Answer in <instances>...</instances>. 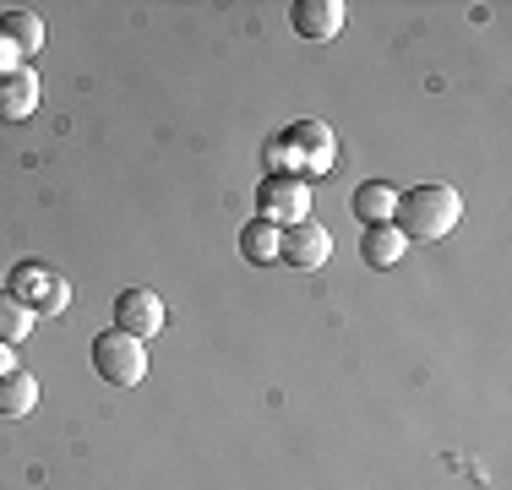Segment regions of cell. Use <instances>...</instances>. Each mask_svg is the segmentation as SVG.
<instances>
[{"mask_svg": "<svg viewBox=\"0 0 512 490\" xmlns=\"http://www.w3.org/2000/svg\"><path fill=\"white\" fill-rule=\"evenodd\" d=\"M6 289L17 294L33 316H60L71 305V284L55 273V267H44V262H17L11 278H6Z\"/></svg>", "mask_w": 512, "mask_h": 490, "instance_id": "obj_4", "label": "cell"}, {"mask_svg": "<svg viewBox=\"0 0 512 490\" xmlns=\"http://www.w3.org/2000/svg\"><path fill=\"white\" fill-rule=\"evenodd\" d=\"M115 327L148 343L158 327H164V300H158L153 289H120L115 294Z\"/></svg>", "mask_w": 512, "mask_h": 490, "instance_id": "obj_7", "label": "cell"}, {"mask_svg": "<svg viewBox=\"0 0 512 490\" xmlns=\"http://www.w3.org/2000/svg\"><path fill=\"white\" fill-rule=\"evenodd\" d=\"M39 403V376L33 371H11V376H0V420H22V414Z\"/></svg>", "mask_w": 512, "mask_h": 490, "instance_id": "obj_13", "label": "cell"}, {"mask_svg": "<svg viewBox=\"0 0 512 490\" xmlns=\"http://www.w3.org/2000/svg\"><path fill=\"white\" fill-rule=\"evenodd\" d=\"M458 218H463V196L447 180H425V186L398 191V207H393V229L404 240H442L458 229Z\"/></svg>", "mask_w": 512, "mask_h": 490, "instance_id": "obj_1", "label": "cell"}, {"mask_svg": "<svg viewBox=\"0 0 512 490\" xmlns=\"http://www.w3.org/2000/svg\"><path fill=\"white\" fill-rule=\"evenodd\" d=\"M256 218L289 229V224H306L311 218V180L306 175H262L256 186Z\"/></svg>", "mask_w": 512, "mask_h": 490, "instance_id": "obj_3", "label": "cell"}, {"mask_svg": "<svg viewBox=\"0 0 512 490\" xmlns=\"http://www.w3.org/2000/svg\"><path fill=\"white\" fill-rule=\"evenodd\" d=\"M0 39L22 55V66H28L33 55H44V17L39 11H6L0 17Z\"/></svg>", "mask_w": 512, "mask_h": 490, "instance_id": "obj_11", "label": "cell"}, {"mask_svg": "<svg viewBox=\"0 0 512 490\" xmlns=\"http://www.w3.org/2000/svg\"><path fill=\"white\" fill-rule=\"evenodd\" d=\"M262 169H267V175H300V169H295V153L284 147V137H273V142L262 147Z\"/></svg>", "mask_w": 512, "mask_h": 490, "instance_id": "obj_16", "label": "cell"}, {"mask_svg": "<svg viewBox=\"0 0 512 490\" xmlns=\"http://www.w3.org/2000/svg\"><path fill=\"white\" fill-rule=\"evenodd\" d=\"M278 235H284L278 224H267V218H251V224L240 229V256H246L251 267L278 262Z\"/></svg>", "mask_w": 512, "mask_h": 490, "instance_id": "obj_14", "label": "cell"}, {"mask_svg": "<svg viewBox=\"0 0 512 490\" xmlns=\"http://www.w3.org/2000/svg\"><path fill=\"white\" fill-rule=\"evenodd\" d=\"M289 22H295L300 39L327 44V39H338V33H344L349 6H344V0H295V6H289Z\"/></svg>", "mask_w": 512, "mask_h": 490, "instance_id": "obj_8", "label": "cell"}, {"mask_svg": "<svg viewBox=\"0 0 512 490\" xmlns=\"http://www.w3.org/2000/svg\"><path fill=\"white\" fill-rule=\"evenodd\" d=\"M17 371V349H11V343H0V376H11Z\"/></svg>", "mask_w": 512, "mask_h": 490, "instance_id": "obj_17", "label": "cell"}, {"mask_svg": "<svg viewBox=\"0 0 512 490\" xmlns=\"http://www.w3.org/2000/svg\"><path fill=\"white\" fill-rule=\"evenodd\" d=\"M33 322H39V316H33L11 289H0V343H11V349H17V343L33 333Z\"/></svg>", "mask_w": 512, "mask_h": 490, "instance_id": "obj_15", "label": "cell"}, {"mask_svg": "<svg viewBox=\"0 0 512 490\" xmlns=\"http://www.w3.org/2000/svg\"><path fill=\"white\" fill-rule=\"evenodd\" d=\"M393 207H398L393 180H365V186H355V196H349V213H355L360 224H393Z\"/></svg>", "mask_w": 512, "mask_h": 490, "instance_id": "obj_12", "label": "cell"}, {"mask_svg": "<svg viewBox=\"0 0 512 490\" xmlns=\"http://www.w3.org/2000/svg\"><path fill=\"white\" fill-rule=\"evenodd\" d=\"M404 251H409V240L398 235L393 224H365V235H360L365 267H382V273H393V267L404 262Z\"/></svg>", "mask_w": 512, "mask_h": 490, "instance_id": "obj_10", "label": "cell"}, {"mask_svg": "<svg viewBox=\"0 0 512 490\" xmlns=\"http://www.w3.org/2000/svg\"><path fill=\"white\" fill-rule=\"evenodd\" d=\"M88 360L109 387H137L142 376H148V343L120 333V327H109V333H99L88 343Z\"/></svg>", "mask_w": 512, "mask_h": 490, "instance_id": "obj_2", "label": "cell"}, {"mask_svg": "<svg viewBox=\"0 0 512 490\" xmlns=\"http://www.w3.org/2000/svg\"><path fill=\"white\" fill-rule=\"evenodd\" d=\"M278 262L295 267V273H322V267L333 262V235H327L316 218H306V224H289L284 235H278Z\"/></svg>", "mask_w": 512, "mask_h": 490, "instance_id": "obj_6", "label": "cell"}, {"mask_svg": "<svg viewBox=\"0 0 512 490\" xmlns=\"http://www.w3.org/2000/svg\"><path fill=\"white\" fill-rule=\"evenodd\" d=\"M39 71L33 66H17V71H0V120H28L39 109Z\"/></svg>", "mask_w": 512, "mask_h": 490, "instance_id": "obj_9", "label": "cell"}, {"mask_svg": "<svg viewBox=\"0 0 512 490\" xmlns=\"http://www.w3.org/2000/svg\"><path fill=\"white\" fill-rule=\"evenodd\" d=\"M284 147L295 153V169L306 180L327 175L333 158H338V142H333V126H327V120H295V126L284 131Z\"/></svg>", "mask_w": 512, "mask_h": 490, "instance_id": "obj_5", "label": "cell"}]
</instances>
